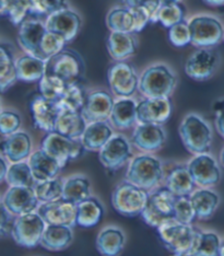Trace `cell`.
I'll list each match as a JSON object with an SVG mask.
<instances>
[{"label":"cell","instance_id":"obj_48","mask_svg":"<svg viewBox=\"0 0 224 256\" xmlns=\"http://www.w3.org/2000/svg\"><path fill=\"white\" fill-rule=\"evenodd\" d=\"M169 38L170 42L176 48H184V46L191 44V31H189L188 22L183 20L170 28Z\"/></svg>","mask_w":224,"mask_h":256},{"label":"cell","instance_id":"obj_13","mask_svg":"<svg viewBox=\"0 0 224 256\" xmlns=\"http://www.w3.org/2000/svg\"><path fill=\"white\" fill-rule=\"evenodd\" d=\"M39 216L46 226H64L72 228L76 226L77 205L60 198L55 202H43L38 207Z\"/></svg>","mask_w":224,"mask_h":256},{"label":"cell","instance_id":"obj_11","mask_svg":"<svg viewBox=\"0 0 224 256\" xmlns=\"http://www.w3.org/2000/svg\"><path fill=\"white\" fill-rule=\"evenodd\" d=\"M107 79L115 96L130 98L139 88V77L129 62H119L112 65L107 72Z\"/></svg>","mask_w":224,"mask_h":256},{"label":"cell","instance_id":"obj_53","mask_svg":"<svg viewBox=\"0 0 224 256\" xmlns=\"http://www.w3.org/2000/svg\"><path fill=\"white\" fill-rule=\"evenodd\" d=\"M216 126L220 135L224 138V100L216 103Z\"/></svg>","mask_w":224,"mask_h":256},{"label":"cell","instance_id":"obj_10","mask_svg":"<svg viewBox=\"0 0 224 256\" xmlns=\"http://www.w3.org/2000/svg\"><path fill=\"white\" fill-rule=\"evenodd\" d=\"M45 228L46 224L42 217L38 214L31 212L16 218L11 236L18 246L32 248L41 243Z\"/></svg>","mask_w":224,"mask_h":256},{"label":"cell","instance_id":"obj_4","mask_svg":"<svg viewBox=\"0 0 224 256\" xmlns=\"http://www.w3.org/2000/svg\"><path fill=\"white\" fill-rule=\"evenodd\" d=\"M163 178L161 161L151 156H139L131 161L126 173L127 182L133 183L142 190H150L156 188Z\"/></svg>","mask_w":224,"mask_h":256},{"label":"cell","instance_id":"obj_31","mask_svg":"<svg viewBox=\"0 0 224 256\" xmlns=\"http://www.w3.org/2000/svg\"><path fill=\"white\" fill-rule=\"evenodd\" d=\"M15 66L18 80L24 81V82H35L44 77L46 60L26 54L16 60Z\"/></svg>","mask_w":224,"mask_h":256},{"label":"cell","instance_id":"obj_36","mask_svg":"<svg viewBox=\"0 0 224 256\" xmlns=\"http://www.w3.org/2000/svg\"><path fill=\"white\" fill-rule=\"evenodd\" d=\"M91 197V186L84 176H72L64 183L62 198L72 204H80Z\"/></svg>","mask_w":224,"mask_h":256},{"label":"cell","instance_id":"obj_7","mask_svg":"<svg viewBox=\"0 0 224 256\" xmlns=\"http://www.w3.org/2000/svg\"><path fill=\"white\" fill-rule=\"evenodd\" d=\"M192 44L199 48H211L224 38V28L212 16H196L188 22Z\"/></svg>","mask_w":224,"mask_h":256},{"label":"cell","instance_id":"obj_19","mask_svg":"<svg viewBox=\"0 0 224 256\" xmlns=\"http://www.w3.org/2000/svg\"><path fill=\"white\" fill-rule=\"evenodd\" d=\"M114 100L110 93L104 90L93 91L88 94L81 114L87 123L106 122L110 120Z\"/></svg>","mask_w":224,"mask_h":256},{"label":"cell","instance_id":"obj_17","mask_svg":"<svg viewBox=\"0 0 224 256\" xmlns=\"http://www.w3.org/2000/svg\"><path fill=\"white\" fill-rule=\"evenodd\" d=\"M131 158L129 142L122 135L113 136L100 150V161L106 168L116 171Z\"/></svg>","mask_w":224,"mask_h":256},{"label":"cell","instance_id":"obj_38","mask_svg":"<svg viewBox=\"0 0 224 256\" xmlns=\"http://www.w3.org/2000/svg\"><path fill=\"white\" fill-rule=\"evenodd\" d=\"M88 94L85 93L83 86L80 84H68L64 94L57 102V106L60 110H74V112H81L87 100Z\"/></svg>","mask_w":224,"mask_h":256},{"label":"cell","instance_id":"obj_24","mask_svg":"<svg viewBox=\"0 0 224 256\" xmlns=\"http://www.w3.org/2000/svg\"><path fill=\"white\" fill-rule=\"evenodd\" d=\"M13 46L0 42V93L8 91L16 80V66Z\"/></svg>","mask_w":224,"mask_h":256},{"label":"cell","instance_id":"obj_33","mask_svg":"<svg viewBox=\"0 0 224 256\" xmlns=\"http://www.w3.org/2000/svg\"><path fill=\"white\" fill-rule=\"evenodd\" d=\"M125 246V236L117 228H106L96 238L97 251L102 256H119Z\"/></svg>","mask_w":224,"mask_h":256},{"label":"cell","instance_id":"obj_51","mask_svg":"<svg viewBox=\"0 0 224 256\" xmlns=\"http://www.w3.org/2000/svg\"><path fill=\"white\" fill-rule=\"evenodd\" d=\"M131 12H133L134 16V21H135V28H134V33L135 32H140L143 28L147 26L149 22H151V14L146 8L142 7H135V8H130Z\"/></svg>","mask_w":224,"mask_h":256},{"label":"cell","instance_id":"obj_49","mask_svg":"<svg viewBox=\"0 0 224 256\" xmlns=\"http://www.w3.org/2000/svg\"><path fill=\"white\" fill-rule=\"evenodd\" d=\"M21 118L13 110H2L0 113V135L8 137L19 130Z\"/></svg>","mask_w":224,"mask_h":256},{"label":"cell","instance_id":"obj_5","mask_svg":"<svg viewBox=\"0 0 224 256\" xmlns=\"http://www.w3.org/2000/svg\"><path fill=\"white\" fill-rule=\"evenodd\" d=\"M161 240L170 252L176 254L189 253L196 240L199 230L192 224H183L171 219L158 228Z\"/></svg>","mask_w":224,"mask_h":256},{"label":"cell","instance_id":"obj_20","mask_svg":"<svg viewBox=\"0 0 224 256\" xmlns=\"http://www.w3.org/2000/svg\"><path fill=\"white\" fill-rule=\"evenodd\" d=\"M46 32H47V28L42 21L27 20L23 22L20 26L18 34L19 45L27 54L44 60L41 46Z\"/></svg>","mask_w":224,"mask_h":256},{"label":"cell","instance_id":"obj_61","mask_svg":"<svg viewBox=\"0 0 224 256\" xmlns=\"http://www.w3.org/2000/svg\"><path fill=\"white\" fill-rule=\"evenodd\" d=\"M2 110H1V101H0V113H1Z\"/></svg>","mask_w":224,"mask_h":256},{"label":"cell","instance_id":"obj_25","mask_svg":"<svg viewBox=\"0 0 224 256\" xmlns=\"http://www.w3.org/2000/svg\"><path fill=\"white\" fill-rule=\"evenodd\" d=\"M106 46L113 60L122 62L136 54L138 43L133 33L112 32L107 38Z\"/></svg>","mask_w":224,"mask_h":256},{"label":"cell","instance_id":"obj_9","mask_svg":"<svg viewBox=\"0 0 224 256\" xmlns=\"http://www.w3.org/2000/svg\"><path fill=\"white\" fill-rule=\"evenodd\" d=\"M41 149L65 168L69 161L79 158L85 150L81 140L71 139L53 132H47L41 144Z\"/></svg>","mask_w":224,"mask_h":256},{"label":"cell","instance_id":"obj_46","mask_svg":"<svg viewBox=\"0 0 224 256\" xmlns=\"http://www.w3.org/2000/svg\"><path fill=\"white\" fill-rule=\"evenodd\" d=\"M67 8V0H32L31 14L49 16Z\"/></svg>","mask_w":224,"mask_h":256},{"label":"cell","instance_id":"obj_40","mask_svg":"<svg viewBox=\"0 0 224 256\" xmlns=\"http://www.w3.org/2000/svg\"><path fill=\"white\" fill-rule=\"evenodd\" d=\"M8 184L12 186H19V188H33L35 182L31 168L25 162H16L8 168L7 176H5Z\"/></svg>","mask_w":224,"mask_h":256},{"label":"cell","instance_id":"obj_22","mask_svg":"<svg viewBox=\"0 0 224 256\" xmlns=\"http://www.w3.org/2000/svg\"><path fill=\"white\" fill-rule=\"evenodd\" d=\"M165 138V132L161 125L141 124L136 127L131 142L138 149L152 152L163 147Z\"/></svg>","mask_w":224,"mask_h":256},{"label":"cell","instance_id":"obj_60","mask_svg":"<svg viewBox=\"0 0 224 256\" xmlns=\"http://www.w3.org/2000/svg\"><path fill=\"white\" fill-rule=\"evenodd\" d=\"M175 256H193L191 253H181V254H176Z\"/></svg>","mask_w":224,"mask_h":256},{"label":"cell","instance_id":"obj_23","mask_svg":"<svg viewBox=\"0 0 224 256\" xmlns=\"http://www.w3.org/2000/svg\"><path fill=\"white\" fill-rule=\"evenodd\" d=\"M28 166L36 182H44L57 178L62 168L58 162L53 156L46 154L43 149H39L31 154Z\"/></svg>","mask_w":224,"mask_h":256},{"label":"cell","instance_id":"obj_12","mask_svg":"<svg viewBox=\"0 0 224 256\" xmlns=\"http://www.w3.org/2000/svg\"><path fill=\"white\" fill-rule=\"evenodd\" d=\"M220 65V55L212 48H199L188 58L185 72L189 78L197 81L210 79Z\"/></svg>","mask_w":224,"mask_h":256},{"label":"cell","instance_id":"obj_47","mask_svg":"<svg viewBox=\"0 0 224 256\" xmlns=\"http://www.w3.org/2000/svg\"><path fill=\"white\" fill-rule=\"evenodd\" d=\"M66 44L67 43L64 38L47 30V32L45 33L41 46L44 60H47L51 56L59 53V52L64 50Z\"/></svg>","mask_w":224,"mask_h":256},{"label":"cell","instance_id":"obj_3","mask_svg":"<svg viewBox=\"0 0 224 256\" xmlns=\"http://www.w3.org/2000/svg\"><path fill=\"white\" fill-rule=\"evenodd\" d=\"M85 72L82 56L72 50H62L46 60L45 74L56 76L66 84H80Z\"/></svg>","mask_w":224,"mask_h":256},{"label":"cell","instance_id":"obj_21","mask_svg":"<svg viewBox=\"0 0 224 256\" xmlns=\"http://www.w3.org/2000/svg\"><path fill=\"white\" fill-rule=\"evenodd\" d=\"M3 205L10 214L22 216L35 210L38 207V200L33 188L12 186L4 195Z\"/></svg>","mask_w":224,"mask_h":256},{"label":"cell","instance_id":"obj_52","mask_svg":"<svg viewBox=\"0 0 224 256\" xmlns=\"http://www.w3.org/2000/svg\"><path fill=\"white\" fill-rule=\"evenodd\" d=\"M13 224L11 222L10 212L4 205L0 204V236H5L11 234Z\"/></svg>","mask_w":224,"mask_h":256},{"label":"cell","instance_id":"obj_34","mask_svg":"<svg viewBox=\"0 0 224 256\" xmlns=\"http://www.w3.org/2000/svg\"><path fill=\"white\" fill-rule=\"evenodd\" d=\"M165 188L175 196H191L195 188V182L187 166L174 168L166 178Z\"/></svg>","mask_w":224,"mask_h":256},{"label":"cell","instance_id":"obj_54","mask_svg":"<svg viewBox=\"0 0 224 256\" xmlns=\"http://www.w3.org/2000/svg\"><path fill=\"white\" fill-rule=\"evenodd\" d=\"M8 166H7V162L2 158V156H0V183H1L3 180H5V176H7V173H8Z\"/></svg>","mask_w":224,"mask_h":256},{"label":"cell","instance_id":"obj_37","mask_svg":"<svg viewBox=\"0 0 224 256\" xmlns=\"http://www.w3.org/2000/svg\"><path fill=\"white\" fill-rule=\"evenodd\" d=\"M106 24L112 32L134 33V16L128 7H116L106 16Z\"/></svg>","mask_w":224,"mask_h":256},{"label":"cell","instance_id":"obj_8","mask_svg":"<svg viewBox=\"0 0 224 256\" xmlns=\"http://www.w3.org/2000/svg\"><path fill=\"white\" fill-rule=\"evenodd\" d=\"M175 197L176 196L165 186L149 195L146 207L141 214L145 222L158 229L166 221L174 219Z\"/></svg>","mask_w":224,"mask_h":256},{"label":"cell","instance_id":"obj_41","mask_svg":"<svg viewBox=\"0 0 224 256\" xmlns=\"http://www.w3.org/2000/svg\"><path fill=\"white\" fill-rule=\"evenodd\" d=\"M35 194L38 202H49L62 198V190H64V182L61 178H55L48 181L38 182L35 186Z\"/></svg>","mask_w":224,"mask_h":256},{"label":"cell","instance_id":"obj_32","mask_svg":"<svg viewBox=\"0 0 224 256\" xmlns=\"http://www.w3.org/2000/svg\"><path fill=\"white\" fill-rule=\"evenodd\" d=\"M103 214L104 209L102 204L94 197H89L77 205L76 226L81 228H93L101 222Z\"/></svg>","mask_w":224,"mask_h":256},{"label":"cell","instance_id":"obj_35","mask_svg":"<svg viewBox=\"0 0 224 256\" xmlns=\"http://www.w3.org/2000/svg\"><path fill=\"white\" fill-rule=\"evenodd\" d=\"M191 200L198 219H209L219 205V196L209 190H200L191 195Z\"/></svg>","mask_w":224,"mask_h":256},{"label":"cell","instance_id":"obj_18","mask_svg":"<svg viewBox=\"0 0 224 256\" xmlns=\"http://www.w3.org/2000/svg\"><path fill=\"white\" fill-rule=\"evenodd\" d=\"M187 168L195 184L208 188L220 182V168L217 164V161L209 154H197L189 162Z\"/></svg>","mask_w":224,"mask_h":256},{"label":"cell","instance_id":"obj_57","mask_svg":"<svg viewBox=\"0 0 224 256\" xmlns=\"http://www.w3.org/2000/svg\"><path fill=\"white\" fill-rule=\"evenodd\" d=\"M183 0H161V4H181Z\"/></svg>","mask_w":224,"mask_h":256},{"label":"cell","instance_id":"obj_50","mask_svg":"<svg viewBox=\"0 0 224 256\" xmlns=\"http://www.w3.org/2000/svg\"><path fill=\"white\" fill-rule=\"evenodd\" d=\"M126 7L135 8L142 7L146 8L151 14V22L157 23V14L161 7V0H123Z\"/></svg>","mask_w":224,"mask_h":256},{"label":"cell","instance_id":"obj_2","mask_svg":"<svg viewBox=\"0 0 224 256\" xmlns=\"http://www.w3.org/2000/svg\"><path fill=\"white\" fill-rule=\"evenodd\" d=\"M180 135L184 146L194 154L210 151L212 132L207 122L197 114L187 115L180 126Z\"/></svg>","mask_w":224,"mask_h":256},{"label":"cell","instance_id":"obj_42","mask_svg":"<svg viewBox=\"0 0 224 256\" xmlns=\"http://www.w3.org/2000/svg\"><path fill=\"white\" fill-rule=\"evenodd\" d=\"M68 84L64 80L56 77V76L44 74V77L39 80V92L47 100L58 102L59 98L64 94Z\"/></svg>","mask_w":224,"mask_h":256},{"label":"cell","instance_id":"obj_16","mask_svg":"<svg viewBox=\"0 0 224 256\" xmlns=\"http://www.w3.org/2000/svg\"><path fill=\"white\" fill-rule=\"evenodd\" d=\"M30 108L33 124L37 130L46 132H55L57 120L60 114V108L57 106V102L47 100L39 94L32 98Z\"/></svg>","mask_w":224,"mask_h":256},{"label":"cell","instance_id":"obj_14","mask_svg":"<svg viewBox=\"0 0 224 256\" xmlns=\"http://www.w3.org/2000/svg\"><path fill=\"white\" fill-rule=\"evenodd\" d=\"M172 114V103L169 98H147L137 104V120L141 124L163 125Z\"/></svg>","mask_w":224,"mask_h":256},{"label":"cell","instance_id":"obj_1","mask_svg":"<svg viewBox=\"0 0 224 256\" xmlns=\"http://www.w3.org/2000/svg\"><path fill=\"white\" fill-rule=\"evenodd\" d=\"M176 84L177 78L172 69L163 64H158L147 68L142 72L138 89L146 98H170Z\"/></svg>","mask_w":224,"mask_h":256},{"label":"cell","instance_id":"obj_43","mask_svg":"<svg viewBox=\"0 0 224 256\" xmlns=\"http://www.w3.org/2000/svg\"><path fill=\"white\" fill-rule=\"evenodd\" d=\"M185 10L181 4H161L157 14V21L160 22L164 28H172L173 26L185 20Z\"/></svg>","mask_w":224,"mask_h":256},{"label":"cell","instance_id":"obj_29","mask_svg":"<svg viewBox=\"0 0 224 256\" xmlns=\"http://www.w3.org/2000/svg\"><path fill=\"white\" fill-rule=\"evenodd\" d=\"M111 124L117 130H128L137 120V103L130 98H123L115 102L110 116Z\"/></svg>","mask_w":224,"mask_h":256},{"label":"cell","instance_id":"obj_15","mask_svg":"<svg viewBox=\"0 0 224 256\" xmlns=\"http://www.w3.org/2000/svg\"><path fill=\"white\" fill-rule=\"evenodd\" d=\"M45 24L49 32L57 34L69 43L78 36L82 20L76 11L67 8L49 16Z\"/></svg>","mask_w":224,"mask_h":256},{"label":"cell","instance_id":"obj_56","mask_svg":"<svg viewBox=\"0 0 224 256\" xmlns=\"http://www.w3.org/2000/svg\"><path fill=\"white\" fill-rule=\"evenodd\" d=\"M203 2L211 6V7H221V6H224V0H203Z\"/></svg>","mask_w":224,"mask_h":256},{"label":"cell","instance_id":"obj_59","mask_svg":"<svg viewBox=\"0 0 224 256\" xmlns=\"http://www.w3.org/2000/svg\"><path fill=\"white\" fill-rule=\"evenodd\" d=\"M220 256H224V242L221 243V246H220Z\"/></svg>","mask_w":224,"mask_h":256},{"label":"cell","instance_id":"obj_30","mask_svg":"<svg viewBox=\"0 0 224 256\" xmlns=\"http://www.w3.org/2000/svg\"><path fill=\"white\" fill-rule=\"evenodd\" d=\"M72 238V231L69 226H46L39 246L47 251L58 252L70 246Z\"/></svg>","mask_w":224,"mask_h":256},{"label":"cell","instance_id":"obj_27","mask_svg":"<svg viewBox=\"0 0 224 256\" xmlns=\"http://www.w3.org/2000/svg\"><path fill=\"white\" fill-rule=\"evenodd\" d=\"M85 128H87V122L81 112L60 110L55 132L68 138L80 139L82 137Z\"/></svg>","mask_w":224,"mask_h":256},{"label":"cell","instance_id":"obj_55","mask_svg":"<svg viewBox=\"0 0 224 256\" xmlns=\"http://www.w3.org/2000/svg\"><path fill=\"white\" fill-rule=\"evenodd\" d=\"M10 0H0V16H7Z\"/></svg>","mask_w":224,"mask_h":256},{"label":"cell","instance_id":"obj_44","mask_svg":"<svg viewBox=\"0 0 224 256\" xmlns=\"http://www.w3.org/2000/svg\"><path fill=\"white\" fill-rule=\"evenodd\" d=\"M196 218L191 196H176L174 200V219L183 224H192Z\"/></svg>","mask_w":224,"mask_h":256},{"label":"cell","instance_id":"obj_6","mask_svg":"<svg viewBox=\"0 0 224 256\" xmlns=\"http://www.w3.org/2000/svg\"><path fill=\"white\" fill-rule=\"evenodd\" d=\"M149 198L148 190L135 184L124 182L112 194V205L115 210L125 217H137L142 214Z\"/></svg>","mask_w":224,"mask_h":256},{"label":"cell","instance_id":"obj_58","mask_svg":"<svg viewBox=\"0 0 224 256\" xmlns=\"http://www.w3.org/2000/svg\"><path fill=\"white\" fill-rule=\"evenodd\" d=\"M220 160H221V164H222V166H224V148H223V150L221 151V154H220Z\"/></svg>","mask_w":224,"mask_h":256},{"label":"cell","instance_id":"obj_39","mask_svg":"<svg viewBox=\"0 0 224 256\" xmlns=\"http://www.w3.org/2000/svg\"><path fill=\"white\" fill-rule=\"evenodd\" d=\"M220 238L212 232L199 231L191 250L193 256H220Z\"/></svg>","mask_w":224,"mask_h":256},{"label":"cell","instance_id":"obj_28","mask_svg":"<svg viewBox=\"0 0 224 256\" xmlns=\"http://www.w3.org/2000/svg\"><path fill=\"white\" fill-rule=\"evenodd\" d=\"M113 137V130L106 122L90 123L81 137V142L85 150L100 151Z\"/></svg>","mask_w":224,"mask_h":256},{"label":"cell","instance_id":"obj_26","mask_svg":"<svg viewBox=\"0 0 224 256\" xmlns=\"http://www.w3.org/2000/svg\"><path fill=\"white\" fill-rule=\"evenodd\" d=\"M31 150V137L24 132H16L2 142V152L12 164L22 162L30 156Z\"/></svg>","mask_w":224,"mask_h":256},{"label":"cell","instance_id":"obj_45","mask_svg":"<svg viewBox=\"0 0 224 256\" xmlns=\"http://www.w3.org/2000/svg\"><path fill=\"white\" fill-rule=\"evenodd\" d=\"M32 0H10L7 16L13 26H21L31 14Z\"/></svg>","mask_w":224,"mask_h":256}]
</instances>
